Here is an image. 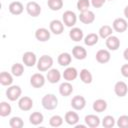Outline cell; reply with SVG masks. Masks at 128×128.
<instances>
[{
  "label": "cell",
  "mask_w": 128,
  "mask_h": 128,
  "mask_svg": "<svg viewBox=\"0 0 128 128\" xmlns=\"http://www.w3.org/2000/svg\"><path fill=\"white\" fill-rule=\"evenodd\" d=\"M41 104L46 110H54L58 106V98L54 94H46L43 96Z\"/></svg>",
  "instance_id": "6da1fadb"
},
{
  "label": "cell",
  "mask_w": 128,
  "mask_h": 128,
  "mask_svg": "<svg viewBox=\"0 0 128 128\" xmlns=\"http://www.w3.org/2000/svg\"><path fill=\"white\" fill-rule=\"evenodd\" d=\"M37 69L40 72H46L53 65V58L49 55H42L37 61Z\"/></svg>",
  "instance_id": "7a4b0ae2"
},
{
  "label": "cell",
  "mask_w": 128,
  "mask_h": 128,
  "mask_svg": "<svg viewBox=\"0 0 128 128\" xmlns=\"http://www.w3.org/2000/svg\"><path fill=\"white\" fill-rule=\"evenodd\" d=\"M21 94H22V89L18 85H10L6 90V97L10 101L19 100V98L21 97Z\"/></svg>",
  "instance_id": "3957f363"
},
{
  "label": "cell",
  "mask_w": 128,
  "mask_h": 128,
  "mask_svg": "<svg viewBox=\"0 0 128 128\" xmlns=\"http://www.w3.org/2000/svg\"><path fill=\"white\" fill-rule=\"evenodd\" d=\"M62 21L65 26L73 27L77 22V15L75 14V12H73L71 10H67L62 15Z\"/></svg>",
  "instance_id": "277c9868"
},
{
  "label": "cell",
  "mask_w": 128,
  "mask_h": 128,
  "mask_svg": "<svg viewBox=\"0 0 128 128\" xmlns=\"http://www.w3.org/2000/svg\"><path fill=\"white\" fill-rule=\"evenodd\" d=\"M127 27H128V23H127V20L125 18H116L113 23H112V28L113 30H115L116 32L118 33H123L127 30Z\"/></svg>",
  "instance_id": "5b68a950"
},
{
  "label": "cell",
  "mask_w": 128,
  "mask_h": 128,
  "mask_svg": "<svg viewBox=\"0 0 128 128\" xmlns=\"http://www.w3.org/2000/svg\"><path fill=\"white\" fill-rule=\"evenodd\" d=\"M49 30L51 31V33L55 34V35H60L63 33L64 31V23L61 20L58 19H54L50 22L49 24Z\"/></svg>",
  "instance_id": "8992f818"
},
{
  "label": "cell",
  "mask_w": 128,
  "mask_h": 128,
  "mask_svg": "<svg viewBox=\"0 0 128 128\" xmlns=\"http://www.w3.org/2000/svg\"><path fill=\"white\" fill-rule=\"evenodd\" d=\"M22 61H23V64L27 67H33L35 64H37V57L35 55L34 52L32 51H27L23 54L22 56Z\"/></svg>",
  "instance_id": "52a82bcc"
},
{
  "label": "cell",
  "mask_w": 128,
  "mask_h": 128,
  "mask_svg": "<svg viewBox=\"0 0 128 128\" xmlns=\"http://www.w3.org/2000/svg\"><path fill=\"white\" fill-rule=\"evenodd\" d=\"M45 77L42 73H34L30 77V84L34 88H41L45 84Z\"/></svg>",
  "instance_id": "ba28073f"
},
{
  "label": "cell",
  "mask_w": 128,
  "mask_h": 128,
  "mask_svg": "<svg viewBox=\"0 0 128 128\" xmlns=\"http://www.w3.org/2000/svg\"><path fill=\"white\" fill-rule=\"evenodd\" d=\"M26 11L27 13L32 16V17H37L40 15L41 13V6L35 2V1H31V2H28L26 4Z\"/></svg>",
  "instance_id": "9c48e42d"
},
{
  "label": "cell",
  "mask_w": 128,
  "mask_h": 128,
  "mask_svg": "<svg viewBox=\"0 0 128 128\" xmlns=\"http://www.w3.org/2000/svg\"><path fill=\"white\" fill-rule=\"evenodd\" d=\"M18 107L22 111H29L33 107V100L28 96H22L18 100Z\"/></svg>",
  "instance_id": "30bf717a"
},
{
  "label": "cell",
  "mask_w": 128,
  "mask_h": 128,
  "mask_svg": "<svg viewBox=\"0 0 128 128\" xmlns=\"http://www.w3.org/2000/svg\"><path fill=\"white\" fill-rule=\"evenodd\" d=\"M50 36H51V31L48 30L47 28H44V27H41V28H38L36 31H35V38L40 41V42H46L50 39Z\"/></svg>",
  "instance_id": "8fae6325"
},
{
  "label": "cell",
  "mask_w": 128,
  "mask_h": 128,
  "mask_svg": "<svg viewBox=\"0 0 128 128\" xmlns=\"http://www.w3.org/2000/svg\"><path fill=\"white\" fill-rule=\"evenodd\" d=\"M95 58H96V61L98 63H101V64H105L107 62L110 61L111 59V54L109 52V50L107 49H100L96 52V55H95Z\"/></svg>",
  "instance_id": "7c38bea8"
},
{
  "label": "cell",
  "mask_w": 128,
  "mask_h": 128,
  "mask_svg": "<svg viewBox=\"0 0 128 128\" xmlns=\"http://www.w3.org/2000/svg\"><path fill=\"white\" fill-rule=\"evenodd\" d=\"M46 79L48 80L49 83L51 84H55L57 82L60 81L61 79V73L58 69L56 68H51L47 71V74H46Z\"/></svg>",
  "instance_id": "4fadbf2b"
},
{
  "label": "cell",
  "mask_w": 128,
  "mask_h": 128,
  "mask_svg": "<svg viewBox=\"0 0 128 128\" xmlns=\"http://www.w3.org/2000/svg\"><path fill=\"white\" fill-rule=\"evenodd\" d=\"M71 106L74 110H82L86 106V99L81 95H76L71 100Z\"/></svg>",
  "instance_id": "5bb4252c"
},
{
  "label": "cell",
  "mask_w": 128,
  "mask_h": 128,
  "mask_svg": "<svg viewBox=\"0 0 128 128\" xmlns=\"http://www.w3.org/2000/svg\"><path fill=\"white\" fill-rule=\"evenodd\" d=\"M79 20L83 24H91L95 20V14L91 10H86L83 12H80L79 15Z\"/></svg>",
  "instance_id": "9a60e30c"
},
{
  "label": "cell",
  "mask_w": 128,
  "mask_h": 128,
  "mask_svg": "<svg viewBox=\"0 0 128 128\" xmlns=\"http://www.w3.org/2000/svg\"><path fill=\"white\" fill-rule=\"evenodd\" d=\"M105 45L108 48V50H112L115 51L120 47V40L117 36L111 35L108 38L105 39Z\"/></svg>",
  "instance_id": "2e32d148"
},
{
  "label": "cell",
  "mask_w": 128,
  "mask_h": 128,
  "mask_svg": "<svg viewBox=\"0 0 128 128\" xmlns=\"http://www.w3.org/2000/svg\"><path fill=\"white\" fill-rule=\"evenodd\" d=\"M114 92L118 97H124L128 93V86L124 81H118L114 85Z\"/></svg>",
  "instance_id": "e0dca14e"
},
{
  "label": "cell",
  "mask_w": 128,
  "mask_h": 128,
  "mask_svg": "<svg viewBox=\"0 0 128 128\" xmlns=\"http://www.w3.org/2000/svg\"><path fill=\"white\" fill-rule=\"evenodd\" d=\"M84 121H85L86 126L90 127V128H96L101 123L100 118L97 115H95V114H88V115H86L85 118H84Z\"/></svg>",
  "instance_id": "ac0fdd59"
},
{
  "label": "cell",
  "mask_w": 128,
  "mask_h": 128,
  "mask_svg": "<svg viewBox=\"0 0 128 128\" xmlns=\"http://www.w3.org/2000/svg\"><path fill=\"white\" fill-rule=\"evenodd\" d=\"M62 76H63V78H64L65 81L71 82V81L75 80L78 77V71H77V69L75 67H67L64 70Z\"/></svg>",
  "instance_id": "d6986e66"
},
{
  "label": "cell",
  "mask_w": 128,
  "mask_h": 128,
  "mask_svg": "<svg viewBox=\"0 0 128 128\" xmlns=\"http://www.w3.org/2000/svg\"><path fill=\"white\" fill-rule=\"evenodd\" d=\"M72 55L77 60H84L87 57V51L84 47L80 45H76L72 49Z\"/></svg>",
  "instance_id": "ffe728a7"
},
{
  "label": "cell",
  "mask_w": 128,
  "mask_h": 128,
  "mask_svg": "<svg viewBox=\"0 0 128 128\" xmlns=\"http://www.w3.org/2000/svg\"><path fill=\"white\" fill-rule=\"evenodd\" d=\"M8 9L9 12L13 15H20L24 10V6L20 1H13L9 4Z\"/></svg>",
  "instance_id": "44dd1931"
},
{
  "label": "cell",
  "mask_w": 128,
  "mask_h": 128,
  "mask_svg": "<svg viewBox=\"0 0 128 128\" xmlns=\"http://www.w3.org/2000/svg\"><path fill=\"white\" fill-rule=\"evenodd\" d=\"M69 37L72 41L75 42H79L81 40H83L84 38V33L82 31V29L78 28V27H73L70 31H69Z\"/></svg>",
  "instance_id": "7402d4cb"
},
{
  "label": "cell",
  "mask_w": 128,
  "mask_h": 128,
  "mask_svg": "<svg viewBox=\"0 0 128 128\" xmlns=\"http://www.w3.org/2000/svg\"><path fill=\"white\" fill-rule=\"evenodd\" d=\"M64 120L67 124L75 126L79 122V115H78V113H76L74 111H67L64 116Z\"/></svg>",
  "instance_id": "603a6c76"
},
{
  "label": "cell",
  "mask_w": 128,
  "mask_h": 128,
  "mask_svg": "<svg viewBox=\"0 0 128 128\" xmlns=\"http://www.w3.org/2000/svg\"><path fill=\"white\" fill-rule=\"evenodd\" d=\"M73 92V86L72 84L69 82V81H65L63 83L60 84L59 86V93L64 96V97H67V96H70Z\"/></svg>",
  "instance_id": "cb8c5ba5"
},
{
  "label": "cell",
  "mask_w": 128,
  "mask_h": 128,
  "mask_svg": "<svg viewBox=\"0 0 128 128\" xmlns=\"http://www.w3.org/2000/svg\"><path fill=\"white\" fill-rule=\"evenodd\" d=\"M71 60H72V56L68 53V52H63L61 54H59L58 58H57V61H58V64L60 66H69V64L71 63Z\"/></svg>",
  "instance_id": "d4e9b609"
},
{
  "label": "cell",
  "mask_w": 128,
  "mask_h": 128,
  "mask_svg": "<svg viewBox=\"0 0 128 128\" xmlns=\"http://www.w3.org/2000/svg\"><path fill=\"white\" fill-rule=\"evenodd\" d=\"M13 74L8 73L6 71H3L0 73V83L3 86H10L13 83Z\"/></svg>",
  "instance_id": "484cf974"
},
{
  "label": "cell",
  "mask_w": 128,
  "mask_h": 128,
  "mask_svg": "<svg viewBox=\"0 0 128 128\" xmlns=\"http://www.w3.org/2000/svg\"><path fill=\"white\" fill-rule=\"evenodd\" d=\"M92 108L95 112H98V113H101L103 111H105L107 109V102L104 100V99H97L93 102V105H92Z\"/></svg>",
  "instance_id": "4316f807"
},
{
  "label": "cell",
  "mask_w": 128,
  "mask_h": 128,
  "mask_svg": "<svg viewBox=\"0 0 128 128\" xmlns=\"http://www.w3.org/2000/svg\"><path fill=\"white\" fill-rule=\"evenodd\" d=\"M79 76H80V80L85 84H90L92 82V80H93V76H92L91 72L86 68L80 70Z\"/></svg>",
  "instance_id": "83f0119b"
},
{
  "label": "cell",
  "mask_w": 128,
  "mask_h": 128,
  "mask_svg": "<svg viewBox=\"0 0 128 128\" xmlns=\"http://www.w3.org/2000/svg\"><path fill=\"white\" fill-rule=\"evenodd\" d=\"M43 120H44V116L40 112H33L29 116V122L32 125H35V126L41 124L43 122Z\"/></svg>",
  "instance_id": "f1b7e54d"
},
{
  "label": "cell",
  "mask_w": 128,
  "mask_h": 128,
  "mask_svg": "<svg viewBox=\"0 0 128 128\" xmlns=\"http://www.w3.org/2000/svg\"><path fill=\"white\" fill-rule=\"evenodd\" d=\"M99 40V35L96 33H89L84 37V44L87 46H94L95 44L98 43Z\"/></svg>",
  "instance_id": "f546056e"
},
{
  "label": "cell",
  "mask_w": 128,
  "mask_h": 128,
  "mask_svg": "<svg viewBox=\"0 0 128 128\" xmlns=\"http://www.w3.org/2000/svg\"><path fill=\"white\" fill-rule=\"evenodd\" d=\"M112 32H113V28L111 26L103 25L99 28L98 34H99V37H101L102 39H106V38H108L109 36L112 35Z\"/></svg>",
  "instance_id": "4dcf8cb0"
},
{
  "label": "cell",
  "mask_w": 128,
  "mask_h": 128,
  "mask_svg": "<svg viewBox=\"0 0 128 128\" xmlns=\"http://www.w3.org/2000/svg\"><path fill=\"white\" fill-rule=\"evenodd\" d=\"M11 111H12V107L10 104H8L5 101H2L0 103V116L1 117H6L10 115Z\"/></svg>",
  "instance_id": "1f68e13d"
},
{
  "label": "cell",
  "mask_w": 128,
  "mask_h": 128,
  "mask_svg": "<svg viewBox=\"0 0 128 128\" xmlns=\"http://www.w3.org/2000/svg\"><path fill=\"white\" fill-rule=\"evenodd\" d=\"M11 73L15 77H20L24 73V66L21 63H15L11 67Z\"/></svg>",
  "instance_id": "d6a6232c"
},
{
  "label": "cell",
  "mask_w": 128,
  "mask_h": 128,
  "mask_svg": "<svg viewBox=\"0 0 128 128\" xmlns=\"http://www.w3.org/2000/svg\"><path fill=\"white\" fill-rule=\"evenodd\" d=\"M47 5L52 11H58L63 7V0H48Z\"/></svg>",
  "instance_id": "836d02e7"
},
{
  "label": "cell",
  "mask_w": 128,
  "mask_h": 128,
  "mask_svg": "<svg viewBox=\"0 0 128 128\" xmlns=\"http://www.w3.org/2000/svg\"><path fill=\"white\" fill-rule=\"evenodd\" d=\"M9 126L11 128H22L24 126V122L21 117L14 116L9 120Z\"/></svg>",
  "instance_id": "e575fe53"
},
{
  "label": "cell",
  "mask_w": 128,
  "mask_h": 128,
  "mask_svg": "<svg viewBox=\"0 0 128 128\" xmlns=\"http://www.w3.org/2000/svg\"><path fill=\"white\" fill-rule=\"evenodd\" d=\"M115 124H116L115 119L111 115H107L102 119V126L104 128H112V127H114Z\"/></svg>",
  "instance_id": "d590c367"
},
{
  "label": "cell",
  "mask_w": 128,
  "mask_h": 128,
  "mask_svg": "<svg viewBox=\"0 0 128 128\" xmlns=\"http://www.w3.org/2000/svg\"><path fill=\"white\" fill-rule=\"evenodd\" d=\"M49 124L52 127H59L63 124V118L60 115H53L49 119Z\"/></svg>",
  "instance_id": "8d00e7d4"
},
{
  "label": "cell",
  "mask_w": 128,
  "mask_h": 128,
  "mask_svg": "<svg viewBox=\"0 0 128 128\" xmlns=\"http://www.w3.org/2000/svg\"><path fill=\"white\" fill-rule=\"evenodd\" d=\"M90 0H78L77 1V9L80 11V12H83V11H86V10H89V7H90Z\"/></svg>",
  "instance_id": "74e56055"
},
{
  "label": "cell",
  "mask_w": 128,
  "mask_h": 128,
  "mask_svg": "<svg viewBox=\"0 0 128 128\" xmlns=\"http://www.w3.org/2000/svg\"><path fill=\"white\" fill-rule=\"evenodd\" d=\"M119 128H128V115H121L116 122Z\"/></svg>",
  "instance_id": "f35d334b"
},
{
  "label": "cell",
  "mask_w": 128,
  "mask_h": 128,
  "mask_svg": "<svg viewBox=\"0 0 128 128\" xmlns=\"http://www.w3.org/2000/svg\"><path fill=\"white\" fill-rule=\"evenodd\" d=\"M90 2L94 8H101L106 2V0H90Z\"/></svg>",
  "instance_id": "ab89813d"
},
{
  "label": "cell",
  "mask_w": 128,
  "mask_h": 128,
  "mask_svg": "<svg viewBox=\"0 0 128 128\" xmlns=\"http://www.w3.org/2000/svg\"><path fill=\"white\" fill-rule=\"evenodd\" d=\"M120 72H121V74H122L123 77L128 78V64H123V65L121 66Z\"/></svg>",
  "instance_id": "60d3db41"
},
{
  "label": "cell",
  "mask_w": 128,
  "mask_h": 128,
  "mask_svg": "<svg viewBox=\"0 0 128 128\" xmlns=\"http://www.w3.org/2000/svg\"><path fill=\"white\" fill-rule=\"evenodd\" d=\"M123 57H124L125 60L128 61V48H126V49L124 50V52H123Z\"/></svg>",
  "instance_id": "b9f144b4"
},
{
  "label": "cell",
  "mask_w": 128,
  "mask_h": 128,
  "mask_svg": "<svg viewBox=\"0 0 128 128\" xmlns=\"http://www.w3.org/2000/svg\"><path fill=\"white\" fill-rule=\"evenodd\" d=\"M124 16L126 19H128V5L124 8Z\"/></svg>",
  "instance_id": "7bdbcfd3"
},
{
  "label": "cell",
  "mask_w": 128,
  "mask_h": 128,
  "mask_svg": "<svg viewBox=\"0 0 128 128\" xmlns=\"http://www.w3.org/2000/svg\"><path fill=\"white\" fill-rule=\"evenodd\" d=\"M109 1H110V0H109Z\"/></svg>",
  "instance_id": "ee69618b"
}]
</instances>
